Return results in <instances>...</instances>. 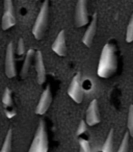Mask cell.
<instances>
[{
  "instance_id": "1",
  "label": "cell",
  "mask_w": 133,
  "mask_h": 152,
  "mask_svg": "<svg viewBox=\"0 0 133 152\" xmlns=\"http://www.w3.org/2000/svg\"><path fill=\"white\" fill-rule=\"evenodd\" d=\"M118 70V53L116 47L112 43L104 45L99 59L97 73L101 78H109Z\"/></svg>"
},
{
  "instance_id": "2",
  "label": "cell",
  "mask_w": 133,
  "mask_h": 152,
  "mask_svg": "<svg viewBox=\"0 0 133 152\" xmlns=\"http://www.w3.org/2000/svg\"><path fill=\"white\" fill-rule=\"evenodd\" d=\"M49 149V140L48 132H47L46 124L43 120L40 121L39 126L32 139L31 145L28 152H48Z\"/></svg>"
},
{
  "instance_id": "3",
  "label": "cell",
  "mask_w": 133,
  "mask_h": 152,
  "mask_svg": "<svg viewBox=\"0 0 133 152\" xmlns=\"http://www.w3.org/2000/svg\"><path fill=\"white\" fill-rule=\"evenodd\" d=\"M49 12H50L49 0H45L40 9L39 15L33 24V27H32V34H33V37L36 40H42L43 37H44L47 26H48Z\"/></svg>"
},
{
  "instance_id": "4",
  "label": "cell",
  "mask_w": 133,
  "mask_h": 152,
  "mask_svg": "<svg viewBox=\"0 0 133 152\" xmlns=\"http://www.w3.org/2000/svg\"><path fill=\"white\" fill-rule=\"evenodd\" d=\"M3 7L4 10L2 16V29L7 30L17 23L13 0H3Z\"/></svg>"
},
{
  "instance_id": "5",
  "label": "cell",
  "mask_w": 133,
  "mask_h": 152,
  "mask_svg": "<svg viewBox=\"0 0 133 152\" xmlns=\"http://www.w3.org/2000/svg\"><path fill=\"white\" fill-rule=\"evenodd\" d=\"M68 95L74 100L76 103H81L83 100V88H82V78L81 74L76 73L72 78L68 89Z\"/></svg>"
},
{
  "instance_id": "6",
  "label": "cell",
  "mask_w": 133,
  "mask_h": 152,
  "mask_svg": "<svg viewBox=\"0 0 133 152\" xmlns=\"http://www.w3.org/2000/svg\"><path fill=\"white\" fill-rule=\"evenodd\" d=\"M4 71H5V75H7L9 78H14V77L17 75L16 59H15V46H14L13 42H9L7 46Z\"/></svg>"
},
{
  "instance_id": "7",
  "label": "cell",
  "mask_w": 133,
  "mask_h": 152,
  "mask_svg": "<svg viewBox=\"0 0 133 152\" xmlns=\"http://www.w3.org/2000/svg\"><path fill=\"white\" fill-rule=\"evenodd\" d=\"M87 1L89 0H78L75 7L74 21L77 27H83L89 22V10H87Z\"/></svg>"
},
{
  "instance_id": "8",
  "label": "cell",
  "mask_w": 133,
  "mask_h": 152,
  "mask_svg": "<svg viewBox=\"0 0 133 152\" xmlns=\"http://www.w3.org/2000/svg\"><path fill=\"white\" fill-rule=\"evenodd\" d=\"M85 121H86L89 126H95L99 124L101 121V116L99 112V104L98 100L94 99L89 104V107L86 110V115H85Z\"/></svg>"
},
{
  "instance_id": "9",
  "label": "cell",
  "mask_w": 133,
  "mask_h": 152,
  "mask_svg": "<svg viewBox=\"0 0 133 152\" xmlns=\"http://www.w3.org/2000/svg\"><path fill=\"white\" fill-rule=\"evenodd\" d=\"M51 103H52V93H51L50 86H47L40 97L39 103L36 108V114L41 115V116L44 115L48 110V108L50 107Z\"/></svg>"
},
{
  "instance_id": "10",
  "label": "cell",
  "mask_w": 133,
  "mask_h": 152,
  "mask_svg": "<svg viewBox=\"0 0 133 152\" xmlns=\"http://www.w3.org/2000/svg\"><path fill=\"white\" fill-rule=\"evenodd\" d=\"M34 68L36 71V80L39 85H44L46 81V69L44 65V58L43 53L41 50H36V56H34Z\"/></svg>"
},
{
  "instance_id": "11",
  "label": "cell",
  "mask_w": 133,
  "mask_h": 152,
  "mask_svg": "<svg viewBox=\"0 0 133 152\" xmlns=\"http://www.w3.org/2000/svg\"><path fill=\"white\" fill-rule=\"evenodd\" d=\"M97 13H95L93 15V18H92V21L89 23V27H87L85 34H83L82 38V43L85 45L86 47H91L93 45L94 42V38L96 36V31H97Z\"/></svg>"
},
{
  "instance_id": "12",
  "label": "cell",
  "mask_w": 133,
  "mask_h": 152,
  "mask_svg": "<svg viewBox=\"0 0 133 152\" xmlns=\"http://www.w3.org/2000/svg\"><path fill=\"white\" fill-rule=\"evenodd\" d=\"M52 50L58 56H65L67 54V43H65V31L60 30L52 44Z\"/></svg>"
},
{
  "instance_id": "13",
  "label": "cell",
  "mask_w": 133,
  "mask_h": 152,
  "mask_svg": "<svg viewBox=\"0 0 133 152\" xmlns=\"http://www.w3.org/2000/svg\"><path fill=\"white\" fill-rule=\"evenodd\" d=\"M2 103H3V107H4V113L7 118L11 119L14 116H16V110L14 108L13 97H12V91L9 88H5L4 89L3 96H2Z\"/></svg>"
},
{
  "instance_id": "14",
  "label": "cell",
  "mask_w": 133,
  "mask_h": 152,
  "mask_svg": "<svg viewBox=\"0 0 133 152\" xmlns=\"http://www.w3.org/2000/svg\"><path fill=\"white\" fill-rule=\"evenodd\" d=\"M36 51L32 48L28 49L27 52H26L25 58H24L23 65H22V68H21V74H20V75H21V78H25L26 75H27L28 70H29L32 61H33L34 56H36Z\"/></svg>"
},
{
  "instance_id": "15",
  "label": "cell",
  "mask_w": 133,
  "mask_h": 152,
  "mask_svg": "<svg viewBox=\"0 0 133 152\" xmlns=\"http://www.w3.org/2000/svg\"><path fill=\"white\" fill-rule=\"evenodd\" d=\"M113 129H110L103 145V152H113Z\"/></svg>"
},
{
  "instance_id": "16",
  "label": "cell",
  "mask_w": 133,
  "mask_h": 152,
  "mask_svg": "<svg viewBox=\"0 0 133 152\" xmlns=\"http://www.w3.org/2000/svg\"><path fill=\"white\" fill-rule=\"evenodd\" d=\"M12 143H13V130L9 129L0 152H12Z\"/></svg>"
},
{
  "instance_id": "17",
  "label": "cell",
  "mask_w": 133,
  "mask_h": 152,
  "mask_svg": "<svg viewBox=\"0 0 133 152\" xmlns=\"http://www.w3.org/2000/svg\"><path fill=\"white\" fill-rule=\"evenodd\" d=\"M130 133L129 131H126L123 137V140L121 142V145L118 149V152H128L129 151V141H130Z\"/></svg>"
},
{
  "instance_id": "18",
  "label": "cell",
  "mask_w": 133,
  "mask_h": 152,
  "mask_svg": "<svg viewBox=\"0 0 133 152\" xmlns=\"http://www.w3.org/2000/svg\"><path fill=\"white\" fill-rule=\"evenodd\" d=\"M127 127H128V131L130 133V137H133V104H130V106H129Z\"/></svg>"
},
{
  "instance_id": "19",
  "label": "cell",
  "mask_w": 133,
  "mask_h": 152,
  "mask_svg": "<svg viewBox=\"0 0 133 152\" xmlns=\"http://www.w3.org/2000/svg\"><path fill=\"white\" fill-rule=\"evenodd\" d=\"M126 41L128 43L133 42V13L130 18V21L127 26V31H126Z\"/></svg>"
},
{
  "instance_id": "20",
  "label": "cell",
  "mask_w": 133,
  "mask_h": 152,
  "mask_svg": "<svg viewBox=\"0 0 133 152\" xmlns=\"http://www.w3.org/2000/svg\"><path fill=\"white\" fill-rule=\"evenodd\" d=\"M79 145H80V152H92L91 145L87 140L79 139Z\"/></svg>"
},
{
  "instance_id": "21",
  "label": "cell",
  "mask_w": 133,
  "mask_h": 152,
  "mask_svg": "<svg viewBox=\"0 0 133 152\" xmlns=\"http://www.w3.org/2000/svg\"><path fill=\"white\" fill-rule=\"evenodd\" d=\"M17 53L19 56L25 54V43H24L23 39H19L18 41V45H17Z\"/></svg>"
},
{
  "instance_id": "22",
  "label": "cell",
  "mask_w": 133,
  "mask_h": 152,
  "mask_svg": "<svg viewBox=\"0 0 133 152\" xmlns=\"http://www.w3.org/2000/svg\"><path fill=\"white\" fill-rule=\"evenodd\" d=\"M86 125H87V123L85 120H81L80 122H79L78 128H77V133H76L77 137H79V135L86 132Z\"/></svg>"
},
{
  "instance_id": "23",
  "label": "cell",
  "mask_w": 133,
  "mask_h": 152,
  "mask_svg": "<svg viewBox=\"0 0 133 152\" xmlns=\"http://www.w3.org/2000/svg\"><path fill=\"white\" fill-rule=\"evenodd\" d=\"M36 1H40V0H36Z\"/></svg>"
}]
</instances>
